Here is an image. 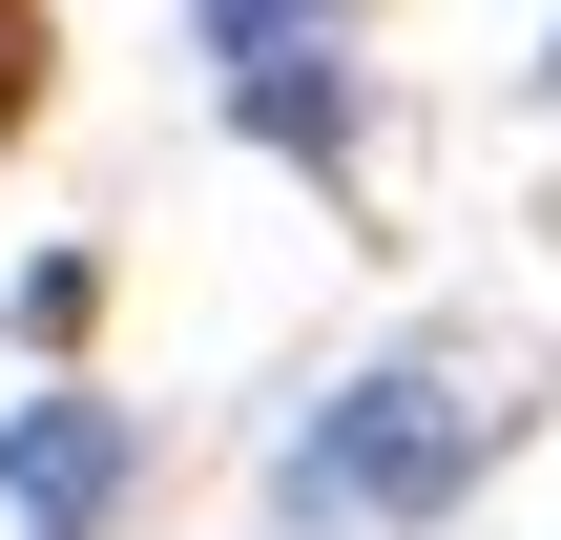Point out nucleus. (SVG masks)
Returning a JSON list of instances; mask_svg holds the SVG:
<instances>
[{"label": "nucleus", "instance_id": "obj_1", "mask_svg": "<svg viewBox=\"0 0 561 540\" xmlns=\"http://www.w3.org/2000/svg\"><path fill=\"white\" fill-rule=\"evenodd\" d=\"M479 458H500V395L437 375V354H396V375H354V395L291 437V499H312V520H437Z\"/></svg>", "mask_w": 561, "mask_h": 540}, {"label": "nucleus", "instance_id": "obj_2", "mask_svg": "<svg viewBox=\"0 0 561 540\" xmlns=\"http://www.w3.org/2000/svg\"><path fill=\"white\" fill-rule=\"evenodd\" d=\"M0 499H21L42 540H83L104 499H125V416H104V395H42V416H0Z\"/></svg>", "mask_w": 561, "mask_h": 540}, {"label": "nucleus", "instance_id": "obj_3", "mask_svg": "<svg viewBox=\"0 0 561 540\" xmlns=\"http://www.w3.org/2000/svg\"><path fill=\"white\" fill-rule=\"evenodd\" d=\"M312 21H333V0H208V62H229V83H250V62H312Z\"/></svg>", "mask_w": 561, "mask_h": 540}, {"label": "nucleus", "instance_id": "obj_4", "mask_svg": "<svg viewBox=\"0 0 561 540\" xmlns=\"http://www.w3.org/2000/svg\"><path fill=\"white\" fill-rule=\"evenodd\" d=\"M21 104H42V0H0V146H21Z\"/></svg>", "mask_w": 561, "mask_h": 540}, {"label": "nucleus", "instance_id": "obj_5", "mask_svg": "<svg viewBox=\"0 0 561 540\" xmlns=\"http://www.w3.org/2000/svg\"><path fill=\"white\" fill-rule=\"evenodd\" d=\"M541 83H561V62H541Z\"/></svg>", "mask_w": 561, "mask_h": 540}]
</instances>
